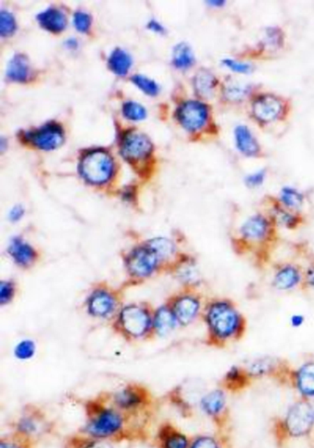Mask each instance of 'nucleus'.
<instances>
[{"label": "nucleus", "instance_id": "4", "mask_svg": "<svg viewBox=\"0 0 314 448\" xmlns=\"http://www.w3.org/2000/svg\"><path fill=\"white\" fill-rule=\"evenodd\" d=\"M313 429V404L302 399L291 404L276 425V435L281 441L307 438Z\"/></svg>", "mask_w": 314, "mask_h": 448}, {"label": "nucleus", "instance_id": "6", "mask_svg": "<svg viewBox=\"0 0 314 448\" xmlns=\"http://www.w3.org/2000/svg\"><path fill=\"white\" fill-rule=\"evenodd\" d=\"M10 427L16 435L36 445L53 435L56 430L55 424L48 417L47 412L33 403L22 407V412Z\"/></svg>", "mask_w": 314, "mask_h": 448}, {"label": "nucleus", "instance_id": "18", "mask_svg": "<svg viewBox=\"0 0 314 448\" xmlns=\"http://www.w3.org/2000/svg\"><path fill=\"white\" fill-rule=\"evenodd\" d=\"M26 139L39 149L50 150L56 149L63 144L64 134L58 125L51 123L39 130L28 133Z\"/></svg>", "mask_w": 314, "mask_h": 448}, {"label": "nucleus", "instance_id": "30", "mask_svg": "<svg viewBox=\"0 0 314 448\" xmlns=\"http://www.w3.org/2000/svg\"><path fill=\"white\" fill-rule=\"evenodd\" d=\"M30 73V67L26 56L17 55L10 60L8 65L7 76L13 82L26 81Z\"/></svg>", "mask_w": 314, "mask_h": 448}, {"label": "nucleus", "instance_id": "34", "mask_svg": "<svg viewBox=\"0 0 314 448\" xmlns=\"http://www.w3.org/2000/svg\"><path fill=\"white\" fill-rule=\"evenodd\" d=\"M189 448H228L221 436L212 433H201L192 438Z\"/></svg>", "mask_w": 314, "mask_h": 448}, {"label": "nucleus", "instance_id": "44", "mask_svg": "<svg viewBox=\"0 0 314 448\" xmlns=\"http://www.w3.org/2000/svg\"><path fill=\"white\" fill-rule=\"evenodd\" d=\"M223 63L230 70L235 71L237 73H249L252 70L251 65L235 61V60L224 59Z\"/></svg>", "mask_w": 314, "mask_h": 448}, {"label": "nucleus", "instance_id": "26", "mask_svg": "<svg viewBox=\"0 0 314 448\" xmlns=\"http://www.w3.org/2000/svg\"><path fill=\"white\" fill-rule=\"evenodd\" d=\"M39 24L44 29L51 33H58L65 29L67 25V18L65 14L56 8H48L44 13L37 16Z\"/></svg>", "mask_w": 314, "mask_h": 448}, {"label": "nucleus", "instance_id": "19", "mask_svg": "<svg viewBox=\"0 0 314 448\" xmlns=\"http://www.w3.org/2000/svg\"><path fill=\"white\" fill-rule=\"evenodd\" d=\"M304 281V272L301 268L292 263H285L278 268L274 273L272 285L281 292H290L296 289Z\"/></svg>", "mask_w": 314, "mask_h": 448}, {"label": "nucleus", "instance_id": "27", "mask_svg": "<svg viewBox=\"0 0 314 448\" xmlns=\"http://www.w3.org/2000/svg\"><path fill=\"white\" fill-rule=\"evenodd\" d=\"M237 148L247 156L256 155L259 151V144L249 128L245 125H238L235 130Z\"/></svg>", "mask_w": 314, "mask_h": 448}, {"label": "nucleus", "instance_id": "40", "mask_svg": "<svg viewBox=\"0 0 314 448\" xmlns=\"http://www.w3.org/2000/svg\"><path fill=\"white\" fill-rule=\"evenodd\" d=\"M16 30V22L14 17L8 11L2 10L0 13V34L2 36H10Z\"/></svg>", "mask_w": 314, "mask_h": 448}, {"label": "nucleus", "instance_id": "28", "mask_svg": "<svg viewBox=\"0 0 314 448\" xmlns=\"http://www.w3.org/2000/svg\"><path fill=\"white\" fill-rule=\"evenodd\" d=\"M271 218L276 225H279L288 230H295L301 224V218L298 214L282 206L274 208Z\"/></svg>", "mask_w": 314, "mask_h": 448}, {"label": "nucleus", "instance_id": "13", "mask_svg": "<svg viewBox=\"0 0 314 448\" xmlns=\"http://www.w3.org/2000/svg\"><path fill=\"white\" fill-rule=\"evenodd\" d=\"M204 394L182 384L169 391L164 399L184 417H190L193 415L195 407H198L200 399Z\"/></svg>", "mask_w": 314, "mask_h": 448}, {"label": "nucleus", "instance_id": "31", "mask_svg": "<svg viewBox=\"0 0 314 448\" xmlns=\"http://www.w3.org/2000/svg\"><path fill=\"white\" fill-rule=\"evenodd\" d=\"M281 206L293 213H298L304 206V196L296 188L285 187L281 192Z\"/></svg>", "mask_w": 314, "mask_h": 448}, {"label": "nucleus", "instance_id": "11", "mask_svg": "<svg viewBox=\"0 0 314 448\" xmlns=\"http://www.w3.org/2000/svg\"><path fill=\"white\" fill-rule=\"evenodd\" d=\"M198 409L205 417L211 419L218 426H221L227 418V390L219 387L207 391L200 399Z\"/></svg>", "mask_w": 314, "mask_h": 448}, {"label": "nucleus", "instance_id": "42", "mask_svg": "<svg viewBox=\"0 0 314 448\" xmlns=\"http://www.w3.org/2000/svg\"><path fill=\"white\" fill-rule=\"evenodd\" d=\"M91 20L90 15L85 13H77L74 16V24L77 30L85 33L90 29Z\"/></svg>", "mask_w": 314, "mask_h": 448}, {"label": "nucleus", "instance_id": "7", "mask_svg": "<svg viewBox=\"0 0 314 448\" xmlns=\"http://www.w3.org/2000/svg\"><path fill=\"white\" fill-rule=\"evenodd\" d=\"M124 261L131 278L139 281L150 278L162 266L158 256L146 242L128 251Z\"/></svg>", "mask_w": 314, "mask_h": 448}, {"label": "nucleus", "instance_id": "29", "mask_svg": "<svg viewBox=\"0 0 314 448\" xmlns=\"http://www.w3.org/2000/svg\"><path fill=\"white\" fill-rule=\"evenodd\" d=\"M158 256L162 265L173 258L176 253V245L171 240L165 238H157L146 242Z\"/></svg>", "mask_w": 314, "mask_h": 448}, {"label": "nucleus", "instance_id": "15", "mask_svg": "<svg viewBox=\"0 0 314 448\" xmlns=\"http://www.w3.org/2000/svg\"><path fill=\"white\" fill-rule=\"evenodd\" d=\"M290 376L291 384L301 399L314 401V360L299 365Z\"/></svg>", "mask_w": 314, "mask_h": 448}, {"label": "nucleus", "instance_id": "23", "mask_svg": "<svg viewBox=\"0 0 314 448\" xmlns=\"http://www.w3.org/2000/svg\"><path fill=\"white\" fill-rule=\"evenodd\" d=\"M178 325L170 305L159 307L158 310L154 311L153 329L154 334L164 336L171 332Z\"/></svg>", "mask_w": 314, "mask_h": 448}, {"label": "nucleus", "instance_id": "21", "mask_svg": "<svg viewBox=\"0 0 314 448\" xmlns=\"http://www.w3.org/2000/svg\"><path fill=\"white\" fill-rule=\"evenodd\" d=\"M281 100L272 94H265L256 100L253 105V114L257 120L269 123L278 118L282 112Z\"/></svg>", "mask_w": 314, "mask_h": 448}, {"label": "nucleus", "instance_id": "24", "mask_svg": "<svg viewBox=\"0 0 314 448\" xmlns=\"http://www.w3.org/2000/svg\"><path fill=\"white\" fill-rule=\"evenodd\" d=\"M281 367L279 362L276 359L262 357L253 360L245 367L251 379L262 378L275 375Z\"/></svg>", "mask_w": 314, "mask_h": 448}, {"label": "nucleus", "instance_id": "2", "mask_svg": "<svg viewBox=\"0 0 314 448\" xmlns=\"http://www.w3.org/2000/svg\"><path fill=\"white\" fill-rule=\"evenodd\" d=\"M203 318L208 342L212 346H224L228 342L238 341L246 330L244 315L230 300H211L204 308Z\"/></svg>", "mask_w": 314, "mask_h": 448}, {"label": "nucleus", "instance_id": "17", "mask_svg": "<svg viewBox=\"0 0 314 448\" xmlns=\"http://www.w3.org/2000/svg\"><path fill=\"white\" fill-rule=\"evenodd\" d=\"M8 254L17 266L25 270L34 266L40 256L38 250L21 236L10 240Z\"/></svg>", "mask_w": 314, "mask_h": 448}, {"label": "nucleus", "instance_id": "8", "mask_svg": "<svg viewBox=\"0 0 314 448\" xmlns=\"http://www.w3.org/2000/svg\"><path fill=\"white\" fill-rule=\"evenodd\" d=\"M113 171V160L105 151H91L84 157L81 162V176L90 184H105L109 181Z\"/></svg>", "mask_w": 314, "mask_h": 448}, {"label": "nucleus", "instance_id": "5", "mask_svg": "<svg viewBox=\"0 0 314 448\" xmlns=\"http://www.w3.org/2000/svg\"><path fill=\"white\" fill-rule=\"evenodd\" d=\"M153 316L148 304H128L120 310L116 321V331L127 341L147 339L154 334Z\"/></svg>", "mask_w": 314, "mask_h": 448}, {"label": "nucleus", "instance_id": "45", "mask_svg": "<svg viewBox=\"0 0 314 448\" xmlns=\"http://www.w3.org/2000/svg\"><path fill=\"white\" fill-rule=\"evenodd\" d=\"M304 281L308 288L314 290V264L311 265L304 271Z\"/></svg>", "mask_w": 314, "mask_h": 448}, {"label": "nucleus", "instance_id": "38", "mask_svg": "<svg viewBox=\"0 0 314 448\" xmlns=\"http://www.w3.org/2000/svg\"><path fill=\"white\" fill-rule=\"evenodd\" d=\"M123 113L124 116L127 119L135 120H142L146 118V110L142 105L138 104L135 102H127L123 107Z\"/></svg>", "mask_w": 314, "mask_h": 448}, {"label": "nucleus", "instance_id": "1", "mask_svg": "<svg viewBox=\"0 0 314 448\" xmlns=\"http://www.w3.org/2000/svg\"><path fill=\"white\" fill-rule=\"evenodd\" d=\"M85 424L79 432L96 439L121 443L145 441L150 419L131 417L114 407L107 392L100 393L82 403Z\"/></svg>", "mask_w": 314, "mask_h": 448}, {"label": "nucleus", "instance_id": "49", "mask_svg": "<svg viewBox=\"0 0 314 448\" xmlns=\"http://www.w3.org/2000/svg\"><path fill=\"white\" fill-rule=\"evenodd\" d=\"M148 27L154 31H158V33H162V31H164V28H162L161 25L155 21L150 22V24H148Z\"/></svg>", "mask_w": 314, "mask_h": 448}, {"label": "nucleus", "instance_id": "48", "mask_svg": "<svg viewBox=\"0 0 314 448\" xmlns=\"http://www.w3.org/2000/svg\"><path fill=\"white\" fill-rule=\"evenodd\" d=\"M238 86H231L228 88L227 94L231 97H241L244 95V90L242 88H237Z\"/></svg>", "mask_w": 314, "mask_h": 448}, {"label": "nucleus", "instance_id": "43", "mask_svg": "<svg viewBox=\"0 0 314 448\" xmlns=\"http://www.w3.org/2000/svg\"><path fill=\"white\" fill-rule=\"evenodd\" d=\"M265 179V171L261 170L245 178V184L248 187L256 188L262 185Z\"/></svg>", "mask_w": 314, "mask_h": 448}, {"label": "nucleus", "instance_id": "37", "mask_svg": "<svg viewBox=\"0 0 314 448\" xmlns=\"http://www.w3.org/2000/svg\"><path fill=\"white\" fill-rule=\"evenodd\" d=\"M36 353V344L31 339H24L14 348V356L19 361H29L34 357Z\"/></svg>", "mask_w": 314, "mask_h": 448}, {"label": "nucleus", "instance_id": "50", "mask_svg": "<svg viewBox=\"0 0 314 448\" xmlns=\"http://www.w3.org/2000/svg\"><path fill=\"white\" fill-rule=\"evenodd\" d=\"M313 406H314V404H313Z\"/></svg>", "mask_w": 314, "mask_h": 448}, {"label": "nucleus", "instance_id": "12", "mask_svg": "<svg viewBox=\"0 0 314 448\" xmlns=\"http://www.w3.org/2000/svg\"><path fill=\"white\" fill-rule=\"evenodd\" d=\"M169 305L177 322L182 326L192 324L202 310L201 298L192 292L178 293L173 296Z\"/></svg>", "mask_w": 314, "mask_h": 448}, {"label": "nucleus", "instance_id": "39", "mask_svg": "<svg viewBox=\"0 0 314 448\" xmlns=\"http://www.w3.org/2000/svg\"><path fill=\"white\" fill-rule=\"evenodd\" d=\"M132 82L139 89H141L145 93L148 94V95H156V94L159 93L158 85L156 84L155 82L147 78V77L141 75L134 76Z\"/></svg>", "mask_w": 314, "mask_h": 448}, {"label": "nucleus", "instance_id": "16", "mask_svg": "<svg viewBox=\"0 0 314 448\" xmlns=\"http://www.w3.org/2000/svg\"><path fill=\"white\" fill-rule=\"evenodd\" d=\"M208 110L207 105L198 101L184 102L177 111V118L185 130L196 131L201 128L207 121Z\"/></svg>", "mask_w": 314, "mask_h": 448}, {"label": "nucleus", "instance_id": "33", "mask_svg": "<svg viewBox=\"0 0 314 448\" xmlns=\"http://www.w3.org/2000/svg\"><path fill=\"white\" fill-rule=\"evenodd\" d=\"M132 64V59L127 52L122 49H116L111 54L108 65L113 73L124 76L128 72Z\"/></svg>", "mask_w": 314, "mask_h": 448}, {"label": "nucleus", "instance_id": "47", "mask_svg": "<svg viewBox=\"0 0 314 448\" xmlns=\"http://www.w3.org/2000/svg\"><path fill=\"white\" fill-rule=\"evenodd\" d=\"M24 215V209L22 206L14 207L10 211V219L11 222H17L21 221L22 217Z\"/></svg>", "mask_w": 314, "mask_h": 448}, {"label": "nucleus", "instance_id": "22", "mask_svg": "<svg viewBox=\"0 0 314 448\" xmlns=\"http://www.w3.org/2000/svg\"><path fill=\"white\" fill-rule=\"evenodd\" d=\"M251 379L245 367L233 365L225 373L222 387L227 391L236 392L244 389L250 383Z\"/></svg>", "mask_w": 314, "mask_h": 448}, {"label": "nucleus", "instance_id": "14", "mask_svg": "<svg viewBox=\"0 0 314 448\" xmlns=\"http://www.w3.org/2000/svg\"><path fill=\"white\" fill-rule=\"evenodd\" d=\"M192 438L170 421L162 422L154 438L156 448H189Z\"/></svg>", "mask_w": 314, "mask_h": 448}, {"label": "nucleus", "instance_id": "41", "mask_svg": "<svg viewBox=\"0 0 314 448\" xmlns=\"http://www.w3.org/2000/svg\"><path fill=\"white\" fill-rule=\"evenodd\" d=\"M16 284L13 281H2L0 284V304H10L16 295Z\"/></svg>", "mask_w": 314, "mask_h": 448}, {"label": "nucleus", "instance_id": "32", "mask_svg": "<svg viewBox=\"0 0 314 448\" xmlns=\"http://www.w3.org/2000/svg\"><path fill=\"white\" fill-rule=\"evenodd\" d=\"M217 79L210 71L202 70L198 71L195 77L194 85L198 95L210 97L213 93L217 85Z\"/></svg>", "mask_w": 314, "mask_h": 448}, {"label": "nucleus", "instance_id": "35", "mask_svg": "<svg viewBox=\"0 0 314 448\" xmlns=\"http://www.w3.org/2000/svg\"><path fill=\"white\" fill-rule=\"evenodd\" d=\"M194 61L195 59L189 45L185 43L176 45L173 51V64L176 68L185 70L190 68L194 64Z\"/></svg>", "mask_w": 314, "mask_h": 448}, {"label": "nucleus", "instance_id": "3", "mask_svg": "<svg viewBox=\"0 0 314 448\" xmlns=\"http://www.w3.org/2000/svg\"><path fill=\"white\" fill-rule=\"evenodd\" d=\"M107 393L111 403L131 417L150 419L153 415L155 396L144 385L133 382L122 389Z\"/></svg>", "mask_w": 314, "mask_h": 448}, {"label": "nucleus", "instance_id": "36", "mask_svg": "<svg viewBox=\"0 0 314 448\" xmlns=\"http://www.w3.org/2000/svg\"><path fill=\"white\" fill-rule=\"evenodd\" d=\"M37 445L11 432L0 438V448H36Z\"/></svg>", "mask_w": 314, "mask_h": 448}, {"label": "nucleus", "instance_id": "10", "mask_svg": "<svg viewBox=\"0 0 314 448\" xmlns=\"http://www.w3.org/2000/svg\"><path fill=\"white\" fill-rule=\"evenodd\" d=\"M118 293L109 286H96L86 301L88 313L96 318H108L119 307Z\"/></svg>", "mask_w": 314, "mask_h": 448}, {"label": "nucleus", "instance_id": "20", "mask_svg": "<svg viewBox=\"0 0 314 448\" xmlns=\"http://www.w3.org/2000/svg\"><path fill=\"white\" fill-rule=\"evenodd\" d=\"M152 150L150 139L142 134L129 132L123 139L121 153L125 159L138 161L145 158Z\"/></svg>", "mask_w": 314, "mask_h": 448}, {"label": "nucleus", "instance_id": "25", "mask_svg": "<svg viewBox=\"0 0 314 448\" xmlns=\"http://www.w3.org/2000/svg\"><path fill=\"white\" fill-rule=\"evenodd\" d=\"M63 448H114L113 443L75 433L65 438Z\"/></svg>", "mask_w": 314, "mask_h": 448}, {"label": "nucleus", "instance_id": "46", "mask_svg": "<svg viewBox=\"0 0 314 448\" xmlns=\"http://www.w3.org/2000/svg\"><path fill=\"white\" fill-rule=\"evenodd\" d=\"M305 323V318L301 314H294V315L290 316V324L293 329H299L304 326Z\"/></svg>", "mask_w": 314, "mask_h": 448}, {"label": "nucleus", "instance_id": "9", "mask_svg": "<svg viewBox=\"0 0 314 448\" xmlns=\"http://www.w3.org/2000/svg\"><path fill=\"white\" fill-rule=\"evenodd\" d=\"M272 218L256 213L245 219L239 229L240 238L247 244L261 245L269 241L275 233Z\"/></svg>", "mask_w": 314, "mask_h": 448}]
</instances>
